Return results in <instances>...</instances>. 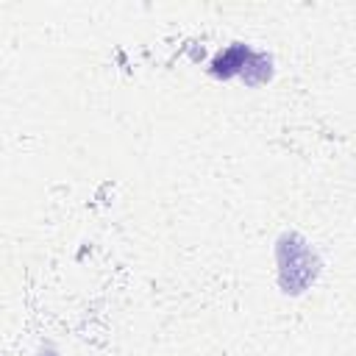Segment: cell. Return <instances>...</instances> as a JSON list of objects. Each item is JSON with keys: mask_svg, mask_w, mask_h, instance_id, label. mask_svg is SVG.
I'll return each instance as SVG.
<instances>
[{"mask_svg": "<svg viewBox=\"0 0 356 356\" xmlns=\"http://www.w3.org/2000/svg\"><path fill=\"white\" fill-rule=\"evenodd\" d=\"M273 256L278 289L289 298H300L303 292H309L323 273L320 253L300 231H281L273 245Z\"/></svg>", "mask_w": 356, "mask_h": 356, "instance_id": "1", "label": "cell"}, {"mask_svg": "<svg viewBox=\"0 0 356 356\" xmlns=\"http://www.w3.org/2000/svg\"><path fill=\"white\" fill-rule=\"evenodd\" d=\"M253 53H256V47H250L248 42H231V44H225V47L209 61L206 72H209L214 81H234V78L242 81V75H245V70H248Z\"/></svg>", "mask_w": 356, "mask_h": 356, "instance_id": "2", "label": "cell"}, {"mask_svg": "<svg viewBox=\"0 0 356 356\" xmlns=\"http://www.w3.org/2000/svg\"><path fill=\"white\" fill-rule=\"evenodd\" d=\"M36 356H58V350H56V348H53V345H42V348H39V353H36Z\"/></svg>", "mask_w": 356, "mask_h": 356, "instance_id": "3", "label": "cell"}]
</instances>
